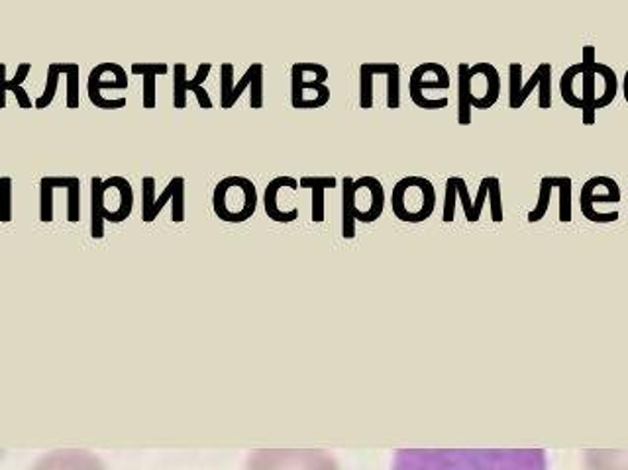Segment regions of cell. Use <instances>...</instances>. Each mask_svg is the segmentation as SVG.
<instances>
[{"label": "cell", "mask_w": 628, "mask_h": 470, "mask_svg": "<svg viewBox=\"0 0 628 470\" xmlns=\"http://www.w3.org/2000/svg\"><path fill=\"white\" fill-rule=\"evenodd\" d=\"M491 200V220L495 224H501L503 222V195H501V181L497 176H485L481 178L479 183L478 196L476 200L469 205L468 210L464 212L466 220L469 224H476L481 218V212H483V206H485V200Z\"/></svg>", "instance_id": "e0dca14e"}, {"label": "cell", "mask_w": 628, "mask_h": 470, "mask_svg": "<svg viewBox=\"0 0 628 470\" xmlns=\"http://www.w3.org/2000/svg\"><path fill=\"white\" fill-rule=\"evenodd\" d=\"M393 470H546L540 450H405Z\"/></svg>", "instance_id": "6da1fadb"}, {"label": "cell", "mask_w": 628, "mask_h": 470, "mask_svg": "<svg viewBox=\"0 0 628 470\" xmlns=\"http://www.w3.org/2000/svg\"><path fill=\"white\" fill-rule=\"evenodd\" d=\"M539 88V107L542 110L552 108V65L540 63L532 77L522 83V65L510 63L509 65V107L510 110H519L532 95V90Z\"/></svg>", "instance_id": "ba28073f"}, {"label": "cell", "mask_w": 628, "mask_h": 470, "mask_svg": "<svg viewBox=\"0 0 628 470\" xmlns=\"http://www.w3.org/2000/svg\"><path fill=\"white\" fill-rule=\"evenodd\" d=\"M299 181L295 176L281 175L270 181L263 193L266 214L278 224H291L299 220V206L295 205V193Z\"/></svg>", "instance_id": "8fae6325"}, {"label": "cell", "mask_w": 628, "mask_h": 470, "mask_svg": "<svg viewBox=\"0 0 628 470\" xmlns=\"http://www.w3.org/2000/svg\"><path fill=\"white\" fill-rule=\"evenodd\" d=\"M128 88V75L119 63H100L90 71L87 78V92L90 102L100 110H120L126 107V98H104V90H126Z\"/></svg>", "instance_id": "30bf717a"}, {"label": "cell", "mask_w": 628, "mask_h": 470, "mask_svg": "<svg viewBox=\"0 0 628 470\" xmlns=\"http://www.w3.org/2000/svg\"><path fill=\"white\" fill-rule=\"evenodd\" d=\"M583 71H581V78H583V95H581V112H583V124L586 126H593L595 124V104H598V71H595V48L593 46H586L583 48Z\"/></svg>", "instance_id": "ac0fdd59"}, {"label": "cell", "mask_w": 628, "mask_h": 470, "mask_svg": "<svg viewBox=\"0 0 628 470\" xmlns=\"http://www.w3.org/2000/svg\"><path fill=\"white\" fill-rule=\"evenodd\" d=\"M100 186L102 178L93 176L90 178V237L102 239L104 237V218H102V202H100Z\"/></svg>", "instance_id": "d4e9b609"}, {"label": "cell", "mask_w": 628, "mask_h": 470, "mask_svg": "<svg viewBox=\"0 0 628 470\" xmlns=\"http://www.w3.org/2000/svg\"><path fill=\"white\" fill-rule=\"evenodd\" d=\"M70 176H41L40 181V220L44 224H50L56 218L53 210V196L58 188L67 186Z\"/></svg>", "instance_id": "603a6c76"}, {"label": "cell", "mask_w": 628, "mask_h": 470, "mask_svg": "<svg viewBox=\"0 0 628 470\" xmlns=\"http://www.w3.org/2000/svg\"><path fill=\"white\" fill-rule=\"evenodd\" d=\"M67 222L79 224L81 222V181L79 176L67 178Z\"/></svg>", "instance_id": "d6a6232c"}, {"label": "cell", "mask_w": 628, "mask_h": 470, "mask_svg": "<svg viewBox=\"0 0 628 470\" xmlns=\"http://www.w3.org/2000/svg\"><path fill=\"white\" fill-rule=\"evenodd\" d=\"M436 188L427 176H405L391 193L393 214L405 224L427 222L436 210Z\"/></svg>", "instance_id": "277c9868"}, {"label": "cell", "mask_w": 628, "mask_h": 470, "mask_svg": "<svg viewBox=\"0 0 628 470\" xmlns=\"http://www.w3.org/2000/svg\"><path fill=\"white\" fill-rule=\"evenodd\" d=\"M595 71H598V77L603 78V85H605V95L599 100L598 104V110H601V108H607L617 97L618 77L617 73L605 63H598Z\"/></svg>", "instance_id": "4dcf8cb0"}, {"label": "cell", "mask_w": 628, "mask_h": 470, "mask_svg": "<svg viewBox=\"0 0 628 470\" xmlns=\"http://www.w3.org/2000/svg\"><path fill=\"white\" fill-rule=\"evenodd\" d=\"M558 220L562 224H569L574 220V181L569 176H558Z\"/></svg>", "instance_id": "f1b7e54d"}, {"label": "cell", "mask_w": 628, "mask_h": 470, "mask_svg": "<svg viewBox=\"0 0 628 470\" xmlns=\"http://www.w3.org/2000/svg\"><path fill=\"white\" fill-rule=\"evenodd\" d=\"M456 200H458V193H456V186L452 183V178L446 181V198H444V214H442V220L450 224L454 222L456 218Z\"/></svg>", "instance_id": "d590c367"}, {"label": "cell", "mask_w": 628, "mask_h": 470, "mask_svg": "<svg viewBox=\"0 0 628 470\" xmlns=\"http://www.w3.org/2000/svg\"><path fill=\"white\" fill-rule=\"evenodd\" d=\"M450 75L440 63H422L410 73L409 92L412 102L422 110H442L448 107V98H427V90H448Z\"/></svg>", "instance_id": "9c48e42d"}, {"label": "cell", "mask_w": 628, "mask_h": 470, "mask_svg": "<svg viewBox=\"0 0 628 470\" xmlns=\"http://www.w3.org/2000/svg\"><path fill=\"white\" fill-rule=\"evenodd\" d=\"M469 71L471 75L478 78V83H481V87L476 85L471 77H469V92H471V108H478V110H489V108L495 107L498 97H501V75H498L497 69L491 63H476V65H469Z\"/></svg>", "instance_id": "9a60e30c"}, {"label": "cell", "mask_w": 628, "mask_h": 470, "mask_svg": "<svg viewBox=\"0 0 628 470\" xmlns=\"http://www.w3.org/2000/svg\"><path fill=\"white\" fill-rule=\"evenodd\" d=\"M134 75H141V104L146 110L158 107V75H168L170 67L165 63H134Z\"/></svg>", "instance_id": "44dd1931"}, {"label": "cell", "mask_w": 628, "mask_h": 470, "mask_svg": "<svg viewBox=\"0 0 628 470\" xmlns=\"http://www.w3.org/2000/svg\"><path fill=\"white\" fill-rule=\"evenodd\" d=\"M387 77V108L397 110L401 107V67L393 63Z\"/></svg>", "instance_id": "e575fe53"}, {"label": "cell", "mask_w": 628, "mask_h": 470, "mask_svg": "<svg viewBox=\"0 0 628 470\" xmlns=\"http://www.w3.org/2000/svg\"><path fill=\"white\" fill-rule=\"evenodd\" d=\"M258 188L248 176L232 175L222 178L212 193V210L222 222H248L258 210Z\"/></svg>", "instance_id": "3957f363"}, {"label": "cell", "mask_w": 628, "mask_h": 470, "mask_svg": "<svg viewBox=\"0 0 628 470\" xmlns=\"http://www.w3.org/2000/svg\"><path fill=\"white\" fill-rule=\"evenodd\" d=\"M385 210V188L378 176H344L342 181V237H356V222L373 224Z\"/></svg>", "instance_id": "7a4b0ae2"}, {"label": "cell", "mask_w": 628, "mask_h": 470, "mask_svg": "<svg viewBox=\"0 0 628 470\" xmlns=\"http://www.w3.org/2000/svg\"><path fill=\"white\" fill-rule=\"evenodd\" d=\"M263 71L266 69L261 63H254L244 73V77L239 78L238 83H234V65L232 63L220 65V108L230 110L234 107L246 88L254 87L263 78Z\"/></svg>", "instance_id": "2e32d148"}, {"label": "cell", "mask_w": 628, "mask_h": 470, "mask_svg": "<svg viewBox=\"0 0 628 470\" xmlns=\"http://www.w3.org/2000/svg\"><path fill=\"white\" fill-rule=\"evenodd\" d=\"M61 75L67 77V100L70 110L79 108V65L77 63H60Z\"/></svg>", "instance_id": "f546056e"}, {"label": "cell", "mask_w": 628, "mask_h": 470, "mask_svg": "<svg viewBox=\"0 0 628 470\" xmlns=\"http://www.w3.org/2000/svg\"><path fill=\"white\" fill-rule=\"evenodd\" d=\"M391 63H364L359 67V107L373 108V77L385 73Z\"/></svg>", "instance_id": "cb8c5ba5"}, {"label": "cell", "mask_w": 628, "mask_h": 470, "mask_svg": "<svg viewBox=\"0 0 628 470\" xmlns=\"http://www.w3.org/2000/svg\"><path fill=\"white\" fill-rule=\"evenodd\" d=\"M212 65L210 63H200L197 69L195 77H187V65L185 63H177L173 65V107L177 110H183L187 107V92H195L197 102L202 110H210L212 108V100H210L209 90L202 87L205 81L209 78Z\"/></svg>", "instance_id": "5bb4252c"}, {"label": "cell", "mask_w": 628, "mask_h": 470, "mask_svg": "<svg viewBox=\"0 0 628 470\" xmlns=\"http://www.w3.org/2000/svg\"><path fill=\"white\" fill-rule=\"evenodd\" d=\"M458 122L459 126L471 124V92H469V65H458Z\"/></svg>", "instance_id": "484cf974"}, {"label": "cell", "mask_w": 628, "mask_h": 470, "mask_svg": "<svg viewBox=\"0 0 628 470\" xmlns=\"http://www.w3.org/2000/svg\"><path fill=\"white\" fill-rule=\"evenodd\" d=\"M338 181L336 176H303L299 181L300 188H309L312 195V205H310V215L315 224L324 222V195L329 188H336Z\"/></svg>", "instance_id": "7402d4cb"}, {"label": "cell", "mask_w": 628, "mask_h": 470, "mask_svg": "<svg viewBox=\"0 0 628 470\" xmlns=\"http://www.w3.org/2000/svg\"><path fill=\"white\" fill-rule=\"evenodd\" d=\"M618 205L620 202V186L611 176H591L586 185L581 186L579 195V208L581 214L593 224H613L617 222L620 214L617 210L613 212H598V205Z\"/></svg>", "instance_id": "52a82bcc"}, {"label": "cell", "mask_w": 628, "mask_h": 470, "mask_svg": "<svg viewBox=\"0 0 628 470\" xmlns=\"http://www.w3.org/2000/svg\"><path fill=\"white\" fill-rule=\"evenodd\" d=\"M102 218L110 224L126 222L134 210V188L126 176H109L100 186Z\"/></svg>", "instance_id": "7c38bea8"}, {"label": "cell", "mask_w": 628, "mask_h": 470, "mask_svg": "<svg viewBox=\"0 0 628 470\" xmlns=\"http://www.w3.org/2000/svg\"><path fill=\"white\" fill-rule=\"evenodd\" d=\"M623 92H625V100L628 102V71L625 73V78H623Z\"/></svg>", "instance_id": "8d00e7d4"}, {"label": "cell", "mask_w": 628, "mask_h": 470, "mask_svg": "<svg viewBox=\"0 0 628 470\" xmlns=\"http://www.w3.org/2000/svg\"><path fill=\"white\" fill-rule=\"evenodd\" d=\"M60 77V63H51L50 67H48V77H46L48 78V81H46V88H44V92L38 97V100L34 102V107L38 108V110H46V108L50 107L53 98L58 95Z\"/></svg>", "instance_id": "1f68e13d"}, {"label": "cell", "mask_w": 628, "mask_h": 470, "mask_svg": "<svg viewBox=\"0 0 628 470\" xmlns=\"http://www.w3.org/2000/svg\"><path fill=\"white\" fill-rule=\"evenodd\" d=\"M248 470H338L320 453H258Z\"/></svg>", "instance_id": "4fadbf2b"}, {"label": "cell", "mask_w": 628, "mask_h": 470, "mask_svg": "<svg viewBox=\"0 0 628 470\" xmlns=\"http://www.w3.org/2000/svg\"><path fill=\"white\" fill-rule=\"evenodd\" d=\"M329 69L319 63H295L291 67V107L315 110L330 102Z\"/></svg>", "instance_id": "5b68a950"}, {"label": "cell", "mask_w": 628, "mask_h": 470, "mask_svg": "<svg viewBox=\"0 0 628 470\" xmlns=\"http://www.w3.org/2000/svg\"><path fill=\"white\" fill-rule=\"evenodd\" d=\"M34 470H104V467L85 450H58L44 457Z\"/></svg>", "instance_id": "d6986e66"}, {"label": "cell", "mask_w": 628, "mask_h": 470, "mask_svg": "<svg viewBox=\"0 0 628 470\" xmlns=\"http://www.w3.org/2000/svg\"><path fill=\"white\" fill-rule=\"evenodd\" d=\"M583 71V63H574L571 67L564 71V75L559 78V90H562V98L568 107L574 108V110H581V98L574 92V83H576V77L581 75Z\"/></svg>", "instance_id": "83f0119b"}, {"label": "cell", "mask_w": 628, "mask_h": 470, "mask_svg": "<svg viewBox=\"0 0 628 470\" xmlns=\"http://www.w3.org/2000/svg\"><path fill=\"white\" fill-rule=\"evenodd\" d=\"M185 178L173 176L160 196H156V178L144 176L141 178V220L151 224L158 220L165 205H171V222L183 224L185 222Z\"/></svg>", "instance_id": "8992f818"}, {"label": "cell", "mask_w": 628, "mask_h": 470, "mask_svg": "<svg viewBox=\"0 0 628 470\" xmlns=\"http://www.w3.org/2000/svg\"><path fill=\"white\" fill-rule=\"evenodd\" d=\"M32 65L30 63H21L19 69H16V75L14 77H7V65L0 63V110L7 107V92L11 90L16 97V102L22 110H30L34 107L26 88H24V81L30 75Z\"/></svg>", "instance_id": "ffe728a7"}, {"label": "cell", "mask_w": 628, "mask_h": 470, "mask_svg": "<svg viewBox=\"0 0 628 470\" xmlns=\"http://www.w3.org/2000/svg\"><path fill=\"white\" fill-rule=\"evenodd\" d=\"M12 222V178L0 176V224Z\"/></svg>", "instance_id": "836d02e7"}, {"label": "cell", "mask_w": 628, "mask_h": 470, "mask_svg": "<svg viewBox=\"0 0 628 470\" xmlns=\"http://www.w3.org/2000/svg\"><path fill=\"white\" fill-rule=\"evenodd\" d=\"M558 188V176H544L540 181L539 202L530 210L527 220L529 224H539L540 220H544L549 214L550 202H552V195Z\"/></svg>", "instance_id": "4316f807"}]
</instances>
